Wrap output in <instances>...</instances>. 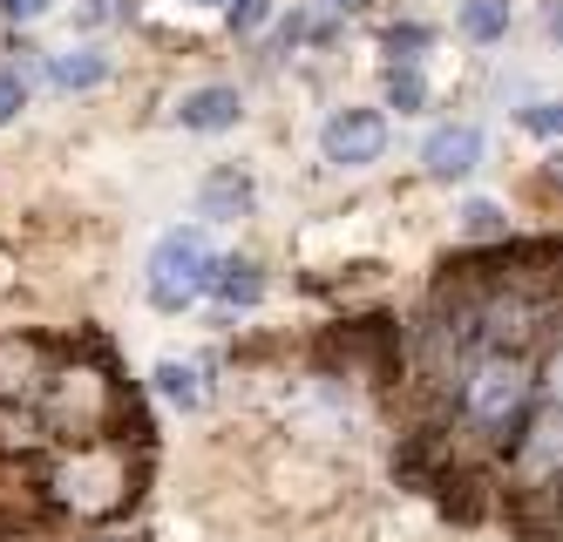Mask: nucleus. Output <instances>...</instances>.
<instances>
[{"label": "nucleus", "mask_w": 563, "mask_h": 542, "mask_svg": "<svg viewBox=\"0 0 563 542\" xmlns=\"http://www.w3.org/2000/svg\"><path fill=\"white\" fill-rule=\"evenodd\" d=\"M537 387H550V380H543V366H530V353L482 346L462 360V421L475 434H516L522 413L537 407Z\"/></svg>", "instance_id": "f257e3e1"}, {"label": "nucleus", "mask_w": 563, "mask_h": 542, "mask_svg": "<svg viewBox=\"0 0 563 542\" xmlns=\"http://www.w3.org/2000/svg\"><path fill=\"white\" fill-rule=\"evenodd\" d=\"M55 502L75 509L82 522H109V516H123L130 509V495H136V468H130V447H115V441H75L62 454V468H55Z\"/></svg>", "instance_id": "f03ea898"}, {"label": "nucleus", "mask_w": 563, "mask_h": 542, "mask_svg": "<svg viewBox=\"0 0 563 542\" xmlns=\"http://www.w3.org/2000/svg\"><path fill=\"white\" fill-rule=\"evenodd\" d=\"M211 265H218V252H211V231L205 224L164 231V237H156V252H150V306L156 312L197 306V299H205V285H211Z\"/></svg>", "instance_id": "7ed1b4c3"}, {"label": "nucleus", "mask_w": 563, "mask_h": 542, "mask_svg": "<svg viewBox=\"0 0 563 542\" xmlns=\"http://www.w3.org/2000/svg\"><path fill=\"white\" fill-rule=\"evenodd\" d=\"M115 413V380L109 373H89V366H68L48 380V428L68 434V441H102Z\"/></svg>", "instance_id": "20e7f679"}, {"label": "nucleus", "mask_w": 563, "mask_h": 542, "mask_svg": "<svg viewBox=\"0 0 563 542\" xmlns=\"http://www.w3.org/2000/svg\"><path fill=\"white\" fill-rule=\"evenodd\" d=\"M319 150H327V163L360 170V163H374L387 150V115L380 109H340V115H327V130H319Z\"/></svg>", "instance_id": "39448f33"}, {"label": "nucleus", "mask_w": 563, "mask_h": 542, "mask_svg": "<svg viewBox=\"0 0 563 542\" xmlns=\"http://www.w3.org/2000/svg\"><path fill=\"white\" fill-rule=\"evenodd\" d=\"M522 441H516V475L530 482V488H543L550 475H556V447H563V421H556V400H550V387H537V407L522 413Z\"/></svg>", "instance_id": "423d86ee"}, {"label": "nucleus", "mask_w": 563, "mask_h": 542, "mask_svg": "<svg viewBox=\"0 0 563 542\" xmlns=\"http://www.w3.org/2000/svg\"><path fill=\"white\" fill-rule=\"evenodd\" d=\"M421 163H428L434 184L468 177L475 163H482V130H475V122H449V130H434V136L421 143Z\"/></svg>", "instance_id": "0eeeda50"}, {"label": "nucleus", "mask_w": 563, "mask_h": 542, "mask_svg": "<svg viewBox=\"0 0 563 542\" xmlns=\"http://www.w3.org/2000/svg\"><path fill=\"white\" fill-rule=\"evenodd\" d=\"M238 115H245V102H238V89H224V81H211V89H190L177 102V122L197 136H218V130H238Z\"/></svg>", "instance_id": "6e6552de"}, {"label": "nucleus", "mask_w": 563, "mask_h": 542, "mask_svg": "<svg viewBox=\"0 0 563 542\" xmlns=\"http://www.w3.org/2000/svg\"><path fill=\"white\" fill-rule=\"evenodd\" d=\"M258 203V190H252V177L238 170V163H218V170L205 177V190H197V211H205L211 224H224V218H245Z\"/></svg>", "instance_id": "1a4fd4ad"}, {"label": "nucleus", "mask_w": 563, "mask_h": 542, "mask_svg": "<svg viewBox=\"0 0 563 542\" xmlns=\"http://www.w3.org/2000/svg\"><path fill=\"white\" fill-rule=\"evenodd\" d=\"M205 291H218V299H224V312H238V306H258V299H265V272H258L252 258H218Z\"/></svg>", "instance_id": "9d476101"}, {"label": "nucleus", "mask_w": 563, "mask_h": 542, "mask_svg": "<svg viewBox=\"0 0 563 542\" xmlns=\"http://www.w3.org/2000/svg\"><path fill=\"white\" fill-rule=\"evenodd\" d=\"M42 373H48V360L34 340H0V400H21Z\"/></svg>", "instance_id": "9b49d317"}, {"label": "nucleus", "mask_w": 563, "mask_h": 542, "mask_svg": "<svg viewBox=\"0 0 563 542\" xmlns=\"http://www.w3.org/2000/svg\"><path fill=\"white\" fill-rule=\"evenodd\" d=\"M48 81H55V89H102V81H109V55H96V48H68V55L48 62Z\"/></svg>", "instance_id": "f8f14e48"}, {"label": "nucleus", "mask_w": 563, "mask_h": 542, "mask_svg": "<svg viewBox=\"0 0 563 542\" xmlns=\"http://www.w3.org/2000/svg\"><path fill=\"white\" fill-rule=\"evenodd\" d=\"M462 34L468 41H503L509 34V0H462Z\"/></svg>", "instance_id": "ddd939ff"}, {"label": "nucleus", "mask_w": 563, "mask_h": 542, "mask_svg": "<svg viewBox=\"0 0 563 542\" xmlns=\"http://www.w3.org/2000/svg\"><path fill=\"white\" fill-rule=\"evenodd\" d=\"M27 447H42V421L27 407L0 400V454H27Z\"/></svg>", "instance_id": "4468645a"}, {"label": "nucleus", "mask_w": 563, "mask_h": 542, "mask_svg": "<svg viewBox=\"0 0 563 542\" xmlns=\"http://www.w3.org/2000/svg\"><path fill=\"white\" fill-rule=\"evenodd\" d=\"M150 380H156V394L177 400V407H197V400H205V380H197V366H184V360H164Z\"/></svg>", "instance_id": "2eb2a0df"}, {"label": "nucleus", "mask_w": 563, "mask_h": 542, "mask_svg": "<svg viewBox=\"0 0 563 542\" xmlns=\"http://www.w3.org/2000/svg\"><path fill=\"white\" fill-rule=\"evenodd\" d=\"M387 109H400V115L428 109V81H421V68H387Z\"/></svg>", "instance_id": "dca6fc26"}, {"label": "nucleus", "mask_w": 563, "mask_h": 542, "mask_svg": "<svg viewBox=\"0 0 563 542\" xmlns=\"http://www.w3.org/2000/svg\"><path fill=\"white\" fill-rule=\"evenodd\" d=\"M462 231L468 237H509V218L496 211L489 197H475V203H462Z\"/></svg>", "instance_id": "f3484780"}, {"label": "nucleus", "mask_w": 563, "mask_h": 542, "mask_svg": "<svg viewBox=\"0 0 563 542\" xmlns=\"http://www.w3.org/2000/svg\"><path fill=\"white\" fill-rule=\"evenodd\" d=\"M428 41H434V34H428L421 21H408V27H387V55H394V68H415V55L428 48Z\"/></svg>", "instance_id": "a211bd4d"}, {"label": "nucleus", "mask_w": 563, "mask_h": 542, "mask_svg": "<svg viewBox=\"0 0 563 542\" xmlns=\"http://www.w3.org/2000/svg\"><path fill=\"white\" fill-rule=\"evenodd\" d=\"M265 14H272V0H224V21H231V34H252V27H265Z\"/></svg>", "instance_id": "6ab92c4d"}, {"label": "nucleus", "mask_w": 563, "mask_h": 542, "mask_svg": "<svg viewBox=\"0 0 563 542\" xmlns=\"http://www.w3.org/2000/svg\"><path fill=\"white\" fill-rule=\"evenodd\" d=\"M21 102H27V81H21L14 68H0V122H14Z\"/></svg>", "instance_id": "aec40b11"}, {"label": "nucleus", "mask_w": 563, "mask_h": 542, "mask_svg": "<svg viewBox=\"0 0 563 542\" xmlns=\"http://www.w3.org/2000/svg\"><path fill=\"white\" fill-rule=\"evenodd\" d=\"M55 8V0H0V14H8V21H42Z\"/></svg>", "instance_id": "412c9836"}, {"label": "nucleus", "mask_w": 563, "mask_h": 542, "mask_svg": "<svg viewBox=\"0 0 563 542\" xmlns=\"http://www.w3.org/2000/svg\"><path fill=\"white\" fill-rule=\"evenodd\" d=\"M530 130H537V136H556V109H550V102L530 109Z\"/></svg>", "instance_id": "4be33fe9"}, {"label": "nucleus", "mask_w": 563, "mask_h": 542, "mask_svg": "<svg viewBox=\"0 0 563 542\" xmlns=\"http://www.w3.org/2000/svg\"><path fill=\"white\" fill-rule=\"evenodd\" d=\"M327 8H360V0H327Z\"/></svg>", "instance_id": "5701e85b"}, {"label": "nucleus", "mask_w": 563, "mask_h": 542, "mask_svg": "<svg viewBox=\"0 0 563 542\" xmlns=\"http://www.w3.org/2000/svg\"><path fill=\"white\" fill-rule=\"evenodd\" d=\"M197 8H224V0H197Z\"/></svg>", "instance_id": "b1692460"}]
</instances>
